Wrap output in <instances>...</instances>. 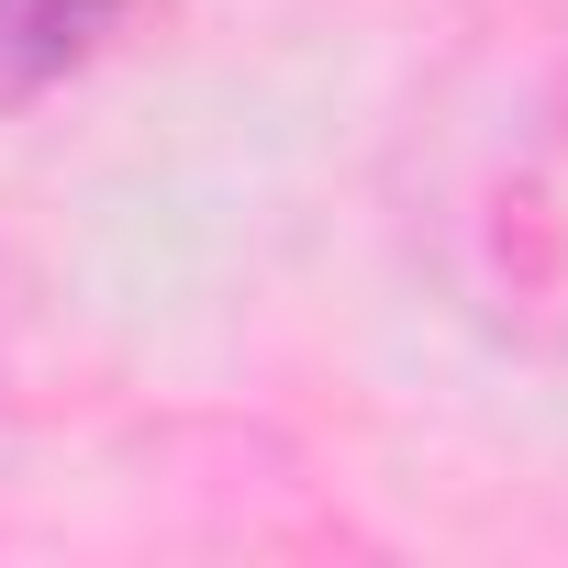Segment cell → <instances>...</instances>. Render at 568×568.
Listing matches in <instances>:
<instances>
[{"label":"cell","instance_id":"obj_2","mask_svg":"<svg viewBox=\"0 0 568 568\" xmlns=\"http://www.w3.org/2000/svg\"><path fill=\"white\" fill-rule=\"evenodd\" d=\"M123 23L134 0H0V112H34L45 90H68Z\"/></svg>","mask_w":568,"mask_h":568},{"label":"cell","instance_id":"obj_1","mask_svg":"<svg viewBox=\"0 0 568 568\" xmlns=\"http://www.w3.org/2000/svg\"><path fill=\"white\" fill-rule=\"evenodd\" d=\"M413 245L457 324L568 368V57L524 68L479 123L446 134Z\"/></svg>","mask_w":568,"mask_h":568}]
</instances>
